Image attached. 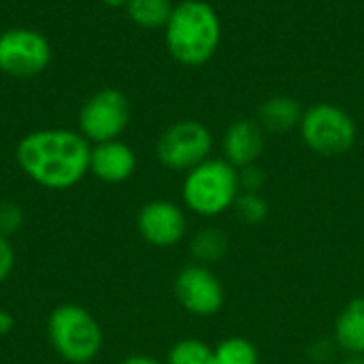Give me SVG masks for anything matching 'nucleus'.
Wrapping results in <instances>:
<instances>
[{
  "mask_svg": "<svg viewBox=\"0 0 364 364\" xmlns=\"http://www.w3.org/2000/svg\"><path fill=\"white\" fill-rule=\"evenodd\" d=\"M173 6V0H130L126 4V15L143 30H164Z\"/></svg>",
  "mask_w": 364,
  "mask_h": 364,
  "instance_id": "obj_16",
  "label": "nucleus"
},
{
  "mask_svg": "<svg viewBox=\"0 0 364 364\" xmlns=\"http://www.w3.org/2000/svg\"><path fill=\"white\" fill-rule=\"evenodd\" d=\"M299 132L305 147L324 158L348 154L358 139L356 119L335 102H316L307 107Z\"/></svg>",
  "mask_w": 364,
  "mask_h": 364,
  "instance_id": "obj_5",
  "label": "nucleus"
},
{
  "mask_svg": "<svg viewBox=\"0 0 364 364\" xmlns=\"http://www.w3.org/2000/svg\"><path fill=\"white\" fill-rule=\"evenodd\" d=\"M15 326V318L6 311V309H0V337L9 335Z\"/></svg>",
  "mask_w": 364,
  "mask_h": 364,
  "instance_id": "obj_23",
  "label": "nucleus"
},
{
  "mask_svg": "<svg viewBox=\"0 0 364 364\" xmlns=\"http://www.w3.org/2000/svg\"><path fill=\"white\" fill-rule=\"evenodd\" d=\"M23 226V211L15 203H0V235L11 237Z\"/></svg>",
  "mask_w": 364,
  "mask_h": 364,
  "instance_id": "obj_20",
  "label": "nucleus"
},
{
  "mask_svg": "<svg viewBox=\"0 0 364 364\" xmlns=\"http://www.w3.org/2000/svg\"><path fill=\"white\" fill-rule=\"evenodd\" d=\"M239 183H241V192H262L267 183V175L258 164H252L239 168Z\"/></svg>",
  "mask_w": 364,
  "mask_h": 364,
  "instance_id": "obj_21",
  "label": "nucleus"
},
{
  "mask_svg": "<svg viewBox=\"0 0 364 364\" xmlns=\"http://www.w3.org/2000/svg\"><path fill=\"white\" fill-rule=\"evenodd\" d=\"M213 350L218 364H260L258 348L245 337H226Z\"/></svg>",
  "mask_w": 364,
  "mask_h": 364,
  "instance_id": "obj_18",
  "label": "nucleus"
},
{
  "mask_svg": "<svg viewBox=\"0 0 364 364\" xmlns=\"http://www.w3.org/2000/svg\"><path fill=\"white\" fill-rule=\"evenodd\" d=\"M164 364H218V358L215 350L207 341L181 339L168 350Z\"/></svg>",
  "mask_w": 364,
  "mask_h": 364,
  "instance_id": "obj_17",
  "label": "nucleus"
},
{
  "mask_svg": "<svg viewBox=\"0 0 364 364\" xmlns=\"http://www.w3.org/2000/svg\"><path fill=\"white\" fill-rule=\"evenodd\" d=\"M239 194V168H235L228 160L213 156L188 171L181 183L186 209L205 220H213L226 211H232Z\"/></svg>",
  "mask_w": 364,
  "mask_h": 364,
  "instance_id": "obj_3",
  "label": "nucleus"
},
{
  "mask_svg": "<svg viewBox=\"0 0 364 364\" xmlns=\"http://www.w3.org/2000/svg\"><path fill=\"white\" fill-rule=\"evenodd\" d=\"M47 335L55 354L70 364L92 363L102 350V328L81 305H60L47 320Z\"/></svg>",
  "mask_w": 364,
  "mask_h": 364,
  "instance_id": "obj_4",
  "label": "nucleus"
},
{
  "mask_svg": "<svg viewBox=\"0 0 364 364\" xmlns=\"http://www.w3.org/2000/svg\"><path fill=\"white\" fill-rule=\"evenodd\" d=\"M136 171V154L122 139L96 143L90 154V173L105 183H124Z\"/></svg>",
  "mask_w": 364,
  "mask_h": 364,
  "instance_id": "obj_12",
  "label": "nucleus"
},
{
  "mask_svg": "<svg viewBox=\"0 0 364 364\" xmlns=\"http://www.w3.org/2000/svg\"><path fill=\"white\" fill-rule=\"evenodd\" d=\"M333 339L348 356H364V296L352 299L339 311Z\"/></svg>",
  "mask_w": 364,
  "mask_h": 364,
  "instance_id": "obj_14",
  "label": "nucleus"
},
{
  "mask_svg": "<svg viewBox=\"0 0 364 364\" xmlns=\"http://www.w3.org/2000/svg\"><path fill=\"white\" fill-rule=\"evenodd\" d=\"M92 145L79 130L41 128L28 132L15 147L21 173L47 190H70L90 173Z\"/></svg>",
  "mask_w": 364,
  "mask_h": 364,
  "instance_id": "obj_1",
  "label": "nucleus"
},
{
  "mask_svg": "<svg viewBox=\"0 0 364 364\" xmlns=\"http://www.w3.org/2000/svg\"><path fill=\"white\" fill-rule=\"evenodd\" d=\"M13 269H15V250L9 237L0 235V284L13 273Z\"/></svg>",
  "mask_w": 364,
  "mask_h": 364,
  "instance_id": "obj_22",
  "label": "nucleus"
},
{
  "mask_svg": "<svg viewBox=\"0 0 364 364\" xmlns=\"http://www.w3.org/2000/svg\"><path fill=\"white\" fill-rule=\"evenodd\" d=\"M136 228L149 245L166 250L186 239L188 218L186 211L173 200H149L139 209Z\"/></svg>",
  "mask_w": 364,
  "mask_h": 364,
  "instance_id": "obj_10",
  "label": "nucleus"
},
{
  "mask_svg": "<svg viewBox=\"0 0 364 364\" xmlns=\"http://www.w3.org/2000/svg\"><path fill=\"white\" fill-rule=\"evenodd\" d=\"M228 235L215 226H203L190 239V256L196 264H218L228 254Z\"/></svg>",
  "mask_w": 364,
  "mask_h": 364,
  "instance_id": "obj_15",
  "label": "nucleus"
},
{
  "mask_svg": "<svg viewBox=\"0 0 364 364\" xmlns=\"http://www.w3.org/2000/svg\"><path fill=\"white\" fill-rule=\"evenodd\" d=\"M128 124L130 102L115 87L94 92L79 109V132L94 145L122 139Z\"/></svg>",
  "mask_w": 364,
  "mask_h": 364,
  "instance_id": "obj_8",
  "label": "nucleus"
},
{
  "mask_svg": "<svg viewBox=\"0 0 364 364\" xmlns=\"http://www.w3.org/2000/svg\"><path fill=\"white\" fill-rule=\"evenodd\" d=\"M173 292L177 303L194 318H213L224 307V286L211 267L188 264L175 275Z\"/></svg>",
  "mask_w": 364,
  "mask_h": 364,
  "instance_id": "obj_9",
  "label": "nucleus"
},
{
  "mask_svg": "<svg viewBox=\"0 0 364 364\" xmlns=\"http://www.w3.org/2000/svg\"><path fill=\"white\" fill-rule=\"evenodd\" d=\"M232 211L239 218V222L256 226V224H262L267 220L269 203L260 192H241L235 200Z\"/></svg>",
  "mask_w": 364,
  "mask_h": 364,
  "instance_id": "obj_19",
  "label": "nucleus"
},
{
  "mask_svg": "<svg viewBox=\"0 0 364 364\" xmlns=\"http://www.w3.org/2000/svg\"><path fill=\"white\" fill-rule=\"evenodd\" d=\"M119 364H164L160 363L158 358H154V356H147V354H134V356H128V358H124Z\"/></svg>",
  "mask_w": 364,
  "mask_h": 364,
  "instance_id": "obj_24",
  "label": "nucleus"
},
{
  "mask_svg": "<svg viewBox=\"0 0 364 364\" xmlns=\"http://www.w3.org/2000/svg\"><path fill=\"white\" fill-rule=\"evenodd\" d=\"M53 49L49 38L28 26H15L0 32V73L15 79H30L47 70Z\"/></svg>",
  "mask_w": 364,
  "mask_h": 364,
  "instance_id": "obj_7",
  "label": "nucleus"
},
{
  "mask_svg": "<svg viewBox=\"0 0 364 364\" xmlns=\"http://www.w3.org/2000/svg\"><path fill=\"white\" fill-rule=\"evenodd\" d=\"M264 130L256 119H237L222 134V158L235 168L258 164L264 151Z\"/></svg>",
  "mask_w": 364,
  "mask_h": 364,
  "instance_id": "obj_11",
  "label": "nucleus"
},
{
  "mask_svg": "<svg viewBox=\"0 0 364 364\" xmlns=\"http://www.w3.org/2000/svg\"><path fill=\"white\" fill-rule=\"evenodd\" d=\"M168 55L186 68H200L211 62L222 45V19L207 0H181L164 26Z\"/></svg>",
  "mask_w": 364,
  "mask_h": 364,
  "instance_id": "obj_2",
  "label": "nucleus"
},
{
  "mask_svg": "<svg viewBox=\"0 0 364 364\" xmlns=\"http://www.w3.org/2000/svg\"><path fill=\"white\" fill-rule=\"evenodd\" d=\"M339 364H364V356H348L346 360H341Z\"/></svg>",
  "mask_w": 364,
  "mask_h": 364,
  "instance_id": "obj_26",
  "label": "nucleus"
},
{
  "mask_svg": "<svg viewBox=\"0 0 364 364\" xmlns=\"http://www.w3.org/2000/svg\"><path fill=\"white\" fill-rule=\"evenodd\" d=\"M303 107L296 98L286 94L269 96L256 111V122L264 132L271 134H288L301 126L303 119Z\"/></svg>",
  "mask_w": 364,
  "mask_h": 364,
  "instance_id": "obj_13",
  "label": "nucleus"
},
{
  "mask_svg": "<svg viewBox=\"0 0 364 364\" xmlns=\"http://www.w3.org/2000/svg\"><path fill=\"white\" fill-rule=\"evenodd\" d=\"M213 151V134L198 119H179L162 130L156 141L158 162L177 173H188Z\"/></svg>",
  "mask_w": 364,
  "mask_h": 364,
  "instance_id": "obj_6",
  "label": "nucleus"
},
{
  "mask_svg": "<svg viewBox=\"0 0 364 364\" xmlns=\"http://www.w3.org/2000/svg\"><path fill=\"white\" fill-rule=\"evenodd\" d=\"M100 2L107 4V6H111V9H126V4L130 0H100Z\"/></svg>",
  "mask_w": 364,
  "mask_h": 364,
  "instance_id": "obj_25",
  "label": "nucleus"
}]
</instances>
